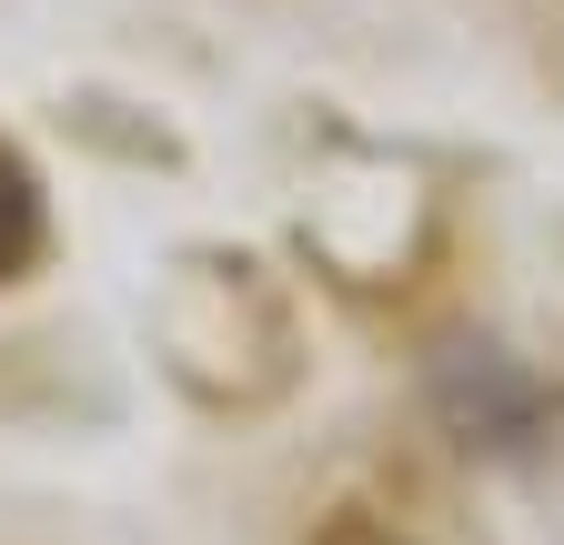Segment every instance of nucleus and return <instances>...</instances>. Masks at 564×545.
Masks as SVG:
<instances>
[{
	"instance_id": "obj_1",
	"label": "nucleus",
	"mask_w": 564,
	"mask_h": 545,
	"mask_svg": "<svg viewBox=\"0 0 564 545\" xmlns=\"http://www.w3.org/2000/svg\"><path fill=\"white\" fill-rule=\"evenodd\" d=\"M51 243V202H41V172L0 142V284H21Z\"/></svg>"
},
{
	"instance_id": "obj_2",
	"label": "nucleus",
	"mask_w": 564,
	"mask_h": 545,
	"mask_svg": "<svg viewBox=\"0 0 564 545\" xmlns=\"http://www.w3.org/2000/svg\"><path fill=\"white\" fill-rule=\"evenodd\" d=\"M313 545H413V535H393V525H373V515H333Z\"/></svg>"
}]
</instances>
